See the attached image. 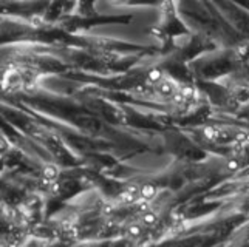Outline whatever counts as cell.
<instances>
[{
	"instance_id": "obj_1",
	"label": "cell",
	"mask_w": 249,
	"mask_h": 247,
	"mask_svg": "<svg viewBox=\"0 0 249 247\" xmlns=\"http://www.w3.org/2000/svg\"><path fill=\"white\" fill-rule=\"evenodd\" d=\"M204 138L215 144L223 146H246L249 142V132L237 127H225V125H213L204 129Z\"/></svg>"
},
{
	"instance_id": "obj_2",
	"label": "cell",
	"mask_w": 249,
	"mask_h": 247,
	"mask_svg": "<svg viewBox=\"0 0 249 247\" xmlns=\"http://www.w3.org/2000/svg\"><path fill=\"white\" fill-rule=\"evenodd\" d=\"M231 96L238 104H248L249 102V83L245 82H235L231 85Z\"/></svg>"
},
{
	"instance_id": "obj_3",
	"label": "cell",
	"mask_w": 249,
	"mask_h": 247,
	"mask_svg": "<svg viewBox=\"0 0 249 247\" xmlns=\"http://www.w3.org/2000/svg\"><path fill=\"white\" fill-rule=\"evenodd\" d=\"M44 175H45V178H50V180H54V178L57 176V173H56V168H53V167L47 168Z\"/></svg>"
},
{
	"instance_id": "obj_4",
	"label": "cell",
	"mask_w": 249,
	"mask_h": 247,
	"mask_svg": "<svg viewBox=\"0 0 249 247\" xmlns=\"http://www.w3.org/2000/svg\"><path fill=\"white\" fill-rule=\"evenodd\" d=\"M118 2H123V0H118Z\"/></svg>"
}]
</instances>
